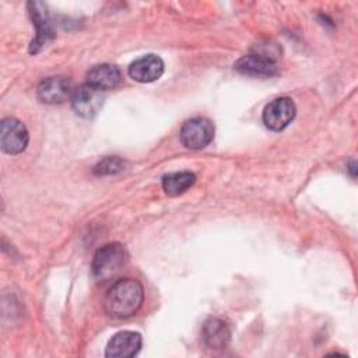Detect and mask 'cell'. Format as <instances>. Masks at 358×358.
Wrapping results in <instances>:
<instances>
[{
	"label": "cell",
	"instance_id": "10",
	"mask_svg": "<svg viewBox=\"0 0 358 358\" xmlns=\"http://www.w3.org/2000/svg\"><path fill=\"white\" fill-rule=\"evenodd\" d=\"M164 74V62L157 55H145L136 59L129 67V76L137 83H151Z\"/></svg>",
	"mask_w": 358,
	"mask_h": 358
},
{
	"label": "cell",
	"instance_id": "1",
	"mask_svg": "<svg viewBox=\"0 0 358 358\" xmlns=\"http://www.w3.org/2000/svg\"><path fill=\"white\" fill-rule=\"evenodd\" d=\"M143 299V285L134 278H122L113 282L108 289L103 306L110 317L127 319L138 312Z\"/></svg>",
	"mask_w": 358,
	"mask_h": 358
},
{
	"label": "cell",
	"instance_id": "9",
	"mask_svg": "<svg viewBox=\"0 0 358 358\" xmlns=\"http://www.w3.org/2000/svg\"><path fill=\"white\" fill-rule=\"evenodd\" d=\"M235 70L255 77H271L278 73L277 63L266 55H245L235 63Z\"/></svg>",
	"mask_w": 358,
	"mask_h": 358
},
{
	"label": "cell",
	"instance_id": "5",
	"mask_svg": "<svg viewBox=\"0 0 358 358\" xmlns=\"http://www.w3.org/2000/svg\"><path fill=\"white\" fill-rule=\"evenodd\" d=\"M71 106L74 112L84 117V119H91L94 117L99 109L103 105L105 101V94L103 91L87 84L80 85L71 92Z\"/></svg>",
	"mask_w": 358,
	"mask_h": 358
},
{
	"label": "cell",
	"instance_id": "7",
	"mask_svg": "<svg viewBox=\"0 0 358 358\" xmlns=\"http://www.w3.org/2000/svg\"><path fill=\"white\" fill-rule=\"evenodd\" d=\"M28 6H29V13L32 15L34 24L36 27V36L31 43L29 52L36 53L43 46H46L49 41L53 39L55 32H53V28H52V24H50L48 11H46V6L39 1H35V3L31 1Z\"/></svg>",
	"mask_w": 358,
	"mask_h": 358
},
{
	"label": "cell",
	"instance_id": "13",
	"mask_svg": "<svg viewBox=\"0 0 358 358\" xmlns=\"http://www.w3.org/2000/svg\"><path fill=\"white\" fill-rule=\"evenodd\" d=\"M120 80H122L120 70L115 64H109V63L94 66L87 74V83L101 91L116 88Z\"/></svg>",
	"mask_w": 358,
	"mask_h": 358
},
{
	"label": "cell",
	"instance_id": "4",
	"mask_svg": "<svg viewBox=\"0 0 358 358\" xmlns=\"http://www.w3.org/2000/svg\"><path fill=\"white\" fill-rule=\"evenodd\" d=\"M296 108L291 98L280 96L268 102L263 110V123L273 131L284 130L295 117Z\"/></svg>",
	"mask_w": 358,
	"mask_h": 358
},
{
	"label": "cell",
	"instance_id": "3",
	"mask_svg": "<svg viewBox=\"0 0 358 358\" xmlns=\"http://www.w3.org/2000/svg\"><path fill=\"white\" fill-rule=\"evenodd\" d=\"M214 137V124L207 117H193L183 123L180 129V141L186 148L201 150L207 147Z\"/></svg>",
	"mask_w": 358,
	"mask_h": 358
},
{
	"label": "cell",
	"instance_id": "2",
	"mask_svg": "<svg viewBox=\"0 0 358 358\" xmlns=\"http://www.w3.org/2000/svg\"><path fill=\"white\" fill-rule=\"evenodd\" d=\"M127 253L120 243H108L99 248L92 259V274L98 280H108L115 275L126 263Z\"/></svg>",
	"mask_w": 358,
	"mask_h": 358
},
{
	"label": "cell",
	"instance_id": "12",
	"mask_svg": "<svg viewBox=\"0 0 358 358\" xmlns=\"http://www.w3.org/2000/svg\"><path fill=\"white\" fill-rule=\"evenodd\" d=\"M38 98L43 103H60L70 96V83L64 77H49L36 90Z\"/></svg>",
	"mask_w": 358,
	"mask_h": 358
},
{
	"label": "cell",
	"instance_id": "14",
	"mask_svg": "<svg viewBox=\"0 0 358 358\" xmlns=\"http://www.w3.org/2000/svg\"><path fill=\"white\" fill-rule=\"evenodd\" d=\"M194 182H196V175L189 171L173 172L162 178V189L168 196L175 197L185 193L187 189H190L194 185Z\"/></svg>",
	"mask_w": 358,
	"mask_h": 358
},
{
	"label": "cell",
	"instance_id": "15",
	"mask_svg": "<svg viewBox=\"0 0 358 358\" xmlns=\"http://www.w3.org/2000/svg\"><path fill=\"white\" fill-rule=\"evenodd\" d=\"M123 169V162L116 158V157H108L105 159H102L95 168L94 172L98 175H110V173H116L119 171Z\"/></svg>",
	"mask_w": 358,
	"mask_h": 358
},
{
	"label": "cell",
	"instance_id": "11",
	"mask_svg": "<svg viewBox=\"0 0 358 358\" xmlns=\"http://www.w3.org/2000/svg\"><path fill=\"white\" fill-rule=\"evenodd\" d=\"M201 337L207 347L221 350L225 348L231 340V329L222 319L210 317L201 327Z\"/></svg>",
	"mask_w": 358,
	"mask_h": 358
},
{
	"label": "cell",
	"instance_id": "8",
	"mask_svg": "<svg viewBox=\"0 0 358 358\" xmlns=\"http://www.w3.org/2000/svg\"><path fill=\"white\" fill-rule=\"evenodd\" d=\"M141 348V336L137 331H119L108 341L105 355L112 358L134 357Z\"/></svg>",
	"mask_w": 358,
	"mask_h": 358
},
{
	"label": "cell",
	"instance_id": "6",
	"mask_svg": "<svg viewBox=\"0 0 358 358\" xmlns=\"http://www.w3.org/2000/svg\"><path fill=\"white\" fill-rule=\"evenodd\" d=\"M29 141L28 130L24 123L15 117H6L0 124V145L7 154L22 152Z\"/></svg>",
	"mask_w": 358,
	"mask_h": 358
}]
</instances>
